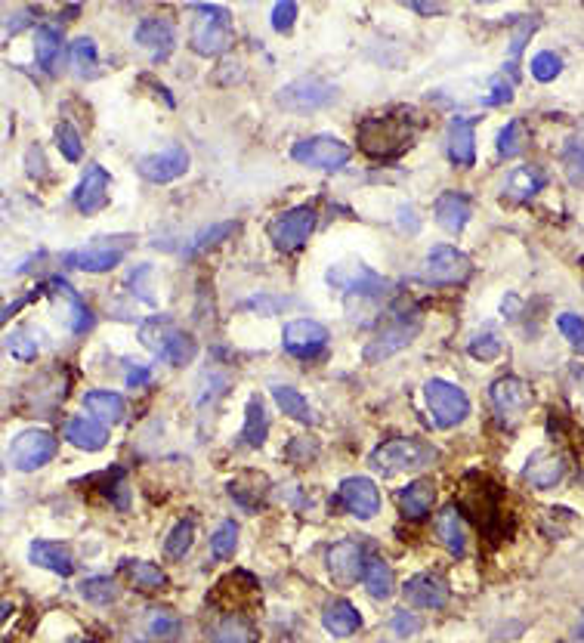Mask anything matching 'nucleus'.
<instances>
[{"label": "nucleus", "mask_w": 584, "mask_h": 643, "mask_svg": "<svg viewBox=\"0 0 584 643\" xmlns=\"http://www.w3.org/2000/svg\"><path fill=\"white\" fill-rule=\"evenodd\" d=\"M470 273H473V263H470V257L464 251L449 248V245H436L424 257V263L418 269V279L427 282V285H433V288H445V285L467 282Z\"/></svg>", "instance_id": "39448f33"}, {"label": "nucleus", "mask_w": 584, "mask_h": 643, "mask_svg": "<svg viewBox=\"0 0 584 643\" xmlns=\"http://www.w3.org/2000/svg\"><path fill=\"white\" fill-rule=\"evenodd\" d=\"M427 461H430V449L418 443V439H387V443L377 446L368 458V464L377 473H384V477H396L402 470H415Z\"/></svg>", "instance_id": "423d86ee"}, {"label": "nucleus", "mask_w": 584, "mask_h": 643, "mask_svg": "<svg viewBox=\"0 0 584 643\" xmlns=\"http://www.w3.org/2000/svg\"><path fill=\"white\" fill-rule=\"evenodd\" d=\"M489 396H492V409H495L498 421H501V424H510V427L520 424V418L532 409V402H535L532 387H529L523 378H513V375L498 378V381L492 384Z\"/></svg>", "instance_id": "9d476101"}, {"label": "nucleus", "mask_w": 584, "mask_h": 643, "mask_svg": "<svg viewBox=\"0 0 584 643\" xmlns=\"http://www.w3.org/2000/svg\"><path fill=\"white\" fill-rule=\"evenodd\" d=\"M84 409H87V415H93V421L106 424V427L124 421V399L112 390H87Z\"/></svg>", "instance_id": "bb28decb"}, {"label": "nucleus", "mask_w": 584, "mask_h": 643, "mask_svg": "<svg viewBox=\"0 0 584 643\" xmlns=\"http://www.w3.org/2000/svg\"><path fill=\"white\" fill-rule=\"evenodd\" d=\"M152 279V266H140V269H133V276H130V285L140 291V297L146 300V303H155V297H152V291L146 288V282Z\"/></svg>", "instance_id": "4d7b16f0"}, {"label": "nucleus", "mask_w": 584, "mask_h": 643, "mask_svg": "<svg viewBox=\"0 0 584 643\" xmlns=\"http://www.w3.org/2000/svg\"><path fill=\"white\" fill-rule=\"evenodd\" d=\"M65 439L72 446L84 449V452H99L102 446L109 443V430H106V424H99V421L72 418L65 424Z\"/></svg>", "instance_id": "cd10ccee"}, {"label": "nucleus", "mask_w": 584, "mask_h": 643, "mask_svg": "<svg viewBox=\"0 0 584 643\" xmlns=\"http://www.w3.org/2000/svg\"><path fill=\"white\" fill-rule=\"evenodd\" d=\"M232 229H235V223H232V220H223V223H217V226H211V229L198 232V239L192 242V254H204L208 248H217L223 239H229Z\"/></svg>", "instance_id": "de8ad7c7"}, {"label": "nucleus", "mask_w": 584, "mask_h": 643, "mask_svg": "<svg viewBox=\"0 0 584 643\" xmlns=\"http://www.w3.org/2000/svg\"><path fill=\"white\" fill-rule=\"evenodd\" d=\"M238 548V523L235 520H223L217 526V532L211 535V554L217 560H229Z\"/></svg>", "instance_id": "37998d69"}, {"label": "nucleus", "mask_w": 584, "mask_h": 643, "mask_svg": "<svg viewBox=\"0 0 584 643\" xmlns=\"http://www.w3.org/2000/svg\"><path fill=\"white\" fill-rule=\"evenodd\" d=\"M133 41L140 44L143 50H149V56L155 62H164L170 56V50H174V44H177L174 25H170L167 19H158V16H149V19H143L140 25H136Z\"/></svg>", "instance_id": "6ab92c4d"}, {"label": "nucleus", "mask_w": 584, "mask_h": 643, "mask_svg": "<svg viewBox=\"0 0 584 643\" xmlns=\"http://www.w3.org/2000/svg\"><path fill=\"white\" fill-rule=\"evenodd\" d=\"M28 560L34 566H41L47 572H56V575H72L75 572V557L72 551H68L65 545H59V541H31V548H28Z\"/></svg>", "instance_id": "412c9836"}, {"label": "nucleus", "mask_w": 584, "mask_h": 643, "mask_svg": "<svg viewBox=\"0 0 584 643\" xmlns=\"http://www.w3.org/2000/svg\"><path fill=\"white\" fill-rule=\"evenodd\" d=\"M362 582H365L368 594H371V597H377V600H390V597H393V591H396L393 569H390V563H387V560H381V557H368L365 572H362Z\"/></svg>", "instance_id": "7c9ffc66"}, {"label": "nucleus", "mask_w": 584, "mask_h": 643, "mask_svg": "<svg viewBox=\"0 0 584 643\" xmlns=\"http://www.w3.org/2000/svg\"><path fill=\"white\" fill-rule=\"evenodd\" d=\"M266 433H269L266 405H263L260 396H251L248 409H245V427H242V436H238V443L248 446V449H260L266 443Z\"/></svg>", "instance_id": "c85d7f7f"}, {"label": "nucleus", "mask_w": 584, "mask_h": 643, "mask_svg": "<svg viewBox=\"0 0 584 643\" xmlns=\"http://www.w3.org/2000/svg\"><path fill=\"white\" fill-rule=\"evenodd\" d=\"M452 591H449V582L442 579V575H433V572H421L415 579L405 582V600L418 609H442L449 603Z\"/></svg>", "instance_id": "f3484780"}, {"label": "nucleus", "mask_w": 584, "mask_h": 643, "mask_svg": "<svg viewBox=\"0 0 584 643\" xmlns=\"http://www.w3.org/2000/svg\"><path fill=\"white\" fill-rule=\"evenodd\" d=\"M180 328L170 322V316H152L140 325V341L143 347H149L155 356H164L167 344H170V337H174Z\"/></svg>", "instance_id": "2f4dec72"}, {"label": "nucleus", "mask_w": 584, "mask_h": 643, "mask_svg": "<svg viewBox=\"0 0 584 643\" xmlns=\"http://www.w3.org/2000/svg\"><path fill=\"white\" fill-rule=\"evenodd\" d=\"M56 458V436L47 433V430H22L19 436L10 439V449H7V461L28 473V470H38L44 467L47 461Z\"/></svg>", "instance_id": "6e6552de"}, {"label": "nucleus", "mask_w": 584, "mask_h": 643, "mask_svg": "<svg viewBox=\"0 0 584 643\" xmlns=\"http://www.w3.org/2000/svg\"><path fill=\"white\" fill-rule=\"evenodd\" d=\"M424 399H427V409L433 415V421L439 427H458L467 415H470V399L461 387L449 384V381H427L424 384Z\"/></svg>", "instance_id": "0eeeda50"}, {"label": "nucleus", "mask_w": 584, "mask_h": 643, "mask_svg": "<svg viewBox=\"0 0 584 643\" xmlns=\"http://www.w3.org/2000/svg\"><path fill=\"white\" fill-rule=\"evenodd\" d=\"M523 477H526L529 486H535V489H541V492L554 489V486H560L563 477H566V458H563L560 452H554V449H541V452H535V455L526 461Z\"/></svg>", "instance_id": "dca6fc26"}, {"label": "nucleus", "mask_w": 584, "mask_h": 643, "mask_svg": "<svg viewBox=\"0 0 584 643\" xmlns=\"http://www.w3.org/2000/svg\"><path fill=\"white\" fill-rule=\"evenodd\" d=\"M411 143V127L402 118H368L359 124V149L374 158H393Z\"/></svg>", "instance_id": "f03ea898"}, {"label": "nucleus", "mask_w": 584, "mask_h": 643, "mask_svg": "<svg viewBox=\"0 0 584 643\" xmlns=\"http://www.w3.org/2000/svg\"><path fill=\"white\" fill-rule=\"evenodd\" d=\"M31 13H16V16H10L7 19V35H16V31H22V22L28 19Z\"/></svg>", "instance_id": "052dcab7"}, {"label": "nucleus", "mask_w": 584, "mask_h": 643, "mask_svg": "<svg viewBox=\"0 0 584 643\" xmlns=\"http://www.w3.org/2000/svg\"><path fill=\"white\" fill-rule=\"evenodd\" d=\"M322 625L334 637H350L362 628V613L350 600H331L322 609Z\"/></svg>", "instance_id": "b1692460"}, {"label": "nucleus", "mask_w": 584, "mask_h": 643, "mask_svg": "<svg viewBox=\"0 0 584 643\" xmlns=\"http://www.w3.org/2000/svg\"><path fill=\"white\" fill-rule=\"evenodd\" d=\"M291 158L300 161V164H306V167L337 171V167H343V164L353 158V149L343 143V140H334V137H313V140H300L291 149Z\"/></svg>", "instance_id": "9b49d317"}, {"label": "nucleus", "mask_w": 584, "mask_h": 643, "mask_svg": "<svg viewBox=\"0 0 584 643\" xmlns=\"http://www.w3.org/2000/svg\"><path fill=\"white\" fill-rule=\"evenodd\" d=\"M418 328H421L418 310L408 307V303H396V307L390 310V322L365 347V362H384V359H390L393 353H399L411 341V337L418 334Z\"/></svg>", "instance_id": "f257e3e1"}, {"label": "nucleus", "mask_w": 584, "mask_h": 643, "mask_svg": "<svg viewBox=\"0 0 584 643\" xmlns=\"http://www.w3.org/2000/svg\"><path fill=\"white\" fill-rule=\"evenodd\" d=\"M535 22H520L517 28H513V44H510V72H517V59H520V53H523V47H526V41L535 35Z\"/></svg>", "instance_id": "864d4df0"}, {"label": "nucleus", "mask_w": 584, "mask_h": 643, "mask_svg": "<svg viewBox=\"0 0 584 643\" xmlns=\"http://www.w3.org/2000/svg\"><path fill=\"white\" fill-rule=\"evenodd\" d=\"M467 220H470V195L455 192V189L442 192L436 201V223L449 235H458V232H464Z\"/></svg>", "instance_id": "aec40b11"}, {"label": "nucleus", "mask_w": 584, "mask_h": 643, "mask_svg": "<svg viewBox=\"0 0 584 643\" xmlns=\"http://www.w3.org/2000/svg\"><path fill=\"white\" fill-rule=\"evenodd\" d=\"M436 532L442 538V545L449 548V554H455V557L467 554V532H464V517L458 511V504L442 507L436 517Z\"/></svg>", "instance_id": "a878e982"}, {"label": "nucleus", "mask_w": 584, "mask_h": 643, "mask_svg": "<svg viewBox=\"0 0 584 643\" xmlns=\"http://www.w3.org/2000/svg\"><path fill=\"white\" fill-rule=\"evenodd\" d=\"M272 396H276L279 409H282L288 418H294L297 424H313V412H309L306 396H300L294 387H282V384H276V387H272Z\"/></svg>", "instance_id": "e433bc0d"}, {"label": "nucleus", "mask_w": 584, "mask_h": 643, "mask_svg": "<svg viewBox=\"0 0 584 643\" xmlns=\"http://www.w3.org/2000/svg\"><path fill=\"white\" fill-rule=\"evenodd\" d=\"M337 498L340 504L347 507V511L359 520H371L377 511H381V492L377 486L368 480V477H350L343 480L340 489H337Z\"/></svg>", "instance_id": "2eb2a0df"}, {"label": "nucleus", "mask_w": 584, "mask_h": 643, "mask_svg": "<svg viewBox=\"0 0 584 643\" xmlns=\"http://www.w3.org/2000/svg\"><path fill=\"white\" fill-rule=\"evenodd\" d=\"M510 96H513L510 84L504 78H492V93H489L486 103L489 106H504V103H510Z\"/></svg>", "instance_id": "13d9d810"}, {"label": "nucleus", "mask_w": 584, "mask_h": 643, "mask_svg": "<svg viewBox=\"0 0 584 643\" xmlns=\"http://www.w3.org/2000/svg\"><path fill=\"white\" fill-rule=\"evenodd\" d=\"M433 501H436L433 480H415L399 492V507L408 520H424L433 511Z\"/></svg>", "instance_id": "393cba45"}, {"label": "nucleus", "mask_w": 584, "mask_h": 643, "mask_svg": "<svg viewBox=\"0 0 584 643\" xmlns=\"http://www.w3.org/2000/svg\"><path fill=\"white\" fill-rule=\"evenodd\" d=\"M146 631L152 640L158 643H174L183 631V622L180 616L174 613V609H167V606H149L146 609Z\"/></svg>", "instance_id": "c756f323"}, {"label": "nucleus", "mask_w": 584, "mask_h": 643, "mask_svg": "<svg viewBox=\"0 0 584 643\" xmlns=\"http://www.w3.org/2000/svg\"><path fill=\"white\" fill-rule=\"evenodd\" d=\"M195 356H198V344H195V337L189 331H177L174 337H170L167 350H164V359L170 365H189Z\"/></svg>", "instance_id": "a19ab883"}, {"label": "nucleus", "mask_w": 584, "mask_h": 643, "mask_svg": "<svg viewBox=\"0 0 584 643\" xmlns=\"http://www.w3.org/2000/svg\"><path fill=\"white\" fill-rule=\"evenodd\" d=\"M282 344L297 359L319 356L322 347L328 344V328L322 322H313V319H294L282 331Z\"/></svg>", "instance_id": "f8f14e48"}, {"label": "nucleus", "mask_w": 584, "mask_h": 643, "mask_svg": "<svg viewBox=\"0 0 584 643\" xmlns=\"http://www.w3.org/2000/svg\"><path fill=\"white\" fill-rule=\"evenodd\" d=\"M81 594L93 606H109V603L118 600L121 588H118V582L112 579V575H93V579L81 582Z\"/></svg>", "instance_id": "4c0bfd02"}, {"label": "nucleus", "mask_w": 584, "mask_h": 643, "mask_svg": "<svg viewBox=\"0 0 584 643\" xmlns=\"http://www.w3.org/2000/svg\"><path fill=\"white\" fill-rule=\"evenodd\" d=\"M411 10H418V13H424V16H433V13H442V7L439 4H418V0H411L408 4Z\"/></svg>", "instance_id": "680f3d73"}, {"label": "nucleus", "mask_w": 584, "mask_h": 643, "mask_svg": "<svg viewBox=\"0 0 584 643\" xmlns=\"http://www.w3.org/2000/svg\"><path fill=\"white\" fill-rule=\"evenodd\" d=\"M106 198H109V171L102 164H90L78 189L72 192V201H75V208L81 214H96L102 205H106Z\"/></svg>", "instance_id": "a211bd4d"}, {"label": "nucleus", "mask_w": 584, "mask_h": 643, "mask_svg": "<svg viewBox=\"0 0 584 643\" xmlns=\"http://www.w3.org/2000/svg\"><path fill=\"white\" fill-rule=\"evenodd\" d=\"M198 16L192 28V50L198 56H220L232 44V16L226 7H192Z\"/></svg>", "instance_id": "20e7f679"}, {"label": "nucleus", "mask_w": 584, "mask_h": 643, "mask_svg": "<svg viewBox=\"0 0 584 643\" xmlns=\"http://www.w3.org/2000/svg\"><path fill=\"white\" fill-rule=\"evenodd\" d=\"M72 62H75L78 75H84V78L96 75L99 53H96V44H93V38H78V41H72Z\"/></svg>", "instance_id": "c03bdc74"}, {"label": "nucleus", "mask_w": 584, "mask_h": 643, "mask_svg": "<svg viewBox=\"0 0 584 643\" xmlns=\"http://www.w3.org/2000/svg\"><path fill=\"white\" fill-rule=\"evenodd\" d=\"M121 257H124L121 248H81L65 254L62 263L68 269H78V273H109V269L121 263Z\"/></svg>", "instance_id": "4be33fe9"}, {"label": "nucleus", "mask_w": 584, "mask_h": 643, "mask_svg": "<svg viewBox=\"0 0 584 643\" xmlns=\"http://www.w3.org/2000/svg\"><path fill=\"white\" fill-rule=\"evenodd\" d=\"M544 183H547V177L541 174V167H517V171L507 177L504 192L513 195L517 201H526V198L538 195L544 189Z\"/></svg>", "instance_id": "473e14b6"}, {"label": "nucleus", "mask_w": 584, "mask_h": 643, "mask_svg": "<svg viewBox=\"0 0 584 643\" xmlns=\"http://www.w3.org/2000/svg\"><path fill=\"white\" fill-rule=\"evenodd\" d=\"M149 183H174L177 177H183L189 171V152L183 146H167L155 155H146L136 164Z\"/></svg>", "instance_id": "ddd939ff"}, {"label": "nucleus", "mask_w": 584, "mask_h": 643, "mask_svg": "<svg viewBox=\"0 0 584 643\" xmlns=\"http://www.w3.org/2000/svg\"><path fill=\"white\" fill-rule=\"evenodd\" d=\"M149 378H152V375H149V368H143V365H140V368H130L127 384H130V387H143Z\"/></svg>", "instance_id": "bf43d9fd"}, {"label": "nucleus", "mask_w": 584, "mask_h": 643, "mask_svg": "<svg viewBox=\"0 0 584 643\" xmlns=\"http://www.w3.org/2000/svg\"><path fill=\"white\" fill-rule=\"evenodd\" d=\"M211 643H254V625L245 616H223L211 628Z\"/></svg>", "instance_id": "72a5a7b5"}, {"label": "nucleus", "mask_w": 584, "mask_h": 643, "mask_svg": "<svg viewBox=\"0 0 584 643\" xmlns=\"http://www.w3.org/2000/svg\"><path fill=\"white\" fill-rule=\"evenodd\" d=\"M127 575H130V582L136 588H164L167 585V575L155 566V563H143V560H136V563H127Z\"/></svg>", "instance_id": "79ce46f5"}, {"label": "nucleus", "mask_w": 584, "mask_h": 643, "mask_svg": "<svg viewBox=\"0 0 584 643\" xmlns=\"http://www.w3.org/2000/svg\"><path fill=\"white\" fill-rule=\"evenodd\" d=\"M575 637H578V640H584V619L578 622V628H575Z\"/></svg>", "instance_id": "e2e57ef3"}, {"label": "nucleus", "mask_w": 584, "mask_h": 643, "mask_svg": "<svg viewBox=\"0 0 584 643\" xmlns=\"http://www.w3.org/2000/svg\"><path fill=\"white\" fill-rule=\"evenodd\" d=\"M78 643H87V640H78Z\"/></svg>", "instance_id": "0e129e2a"}, {"label": "nucleus", "mask_w": 584, "mask_h": 643, "mask_svg": "<svg viewBox=\"0 0 584 643\" xmlns=\"http://www.w3.org/2000/svg\"><path fill=\"white\" fill-rule=\"evenodd\" d=\"M560 72H563V59L557 53L541 50L538 56H532V75H535V81L547 84V81H554Z\"/></svg>", "instance_id": "49530a36"}, {"label": "nucleus", "mask_w": 584, "mask_h": 643, "mask_svg": "<svg viewBox=\"0 0 584 643\" xmlns=\"http://www.w3.org/2000/svg\"><path fill=\"white\" fill-rule=\"evenodd\" d=\"M467 353L479 362H492L501 356V341L492 334V331H483V334H476L473 341L467 344Z\"/></svg>", "instance_id": "09e8293b"}, {"label": "nucleus", "mask_w": 584, "mask_h": 643, "mask_svg": "<svg viewBox=\"0 0 584 643\" xmlns=\"http://www.w3.org/2000/svg\"><path fill=\"white\" fill-rule=\"evenodd\" d=\"M294 19H297L294 0H279V4L272 7V28H276V31H291Z\"/></svg>", "instance_id": "5fc2aeb1"}, {"label": "nucleus", "mask_w": 584, "mask_h": 643, "mask_svg": "<svg viewBox=\"0 0 584 643\" xmlns=\"http://www.w3.org/2000/svg\"><path fill=\"white\" fill-rule=\"evenodd\" d=\"M62 291H65V297H68V307H72V331L75 334H84L90 325H93V313L84 307V303L78 300V294L68 288V285H62Z\"/></svg>", "instance_id": "603ef678"}, {"label": "nucleus", "mask_w": 584, "mask_h": 643, "mask_svg": "<svg viewBox=\"0 0 584 643\" xmlns=\"http://www.w3.org/2000/svg\"><path fill=\"white\" fill-rule=\"evenodd\" d=\"M59 53H62V35L53 25H38V31H34V56H38V62L47 72L56 69Z\"/></svg>", "instance_id": "f704fd0d"}, {"label": "nucleus", "mask_w": 584, "mask_h": 643, "mask_svg": "<svg viewBox=\"0 0 584 643\" xmlns=\"http://www.w3.org/2000/svg\"><path fill=\"white\" fill-rule=\"evenodd\" d=\"M192 541H195V520L192 517H183L177 520V526L167 532L164 538V554L170 560H183L189 551H192Z\"/></svg>", "instance_id": "c9c22d12"}, {"label": "nucleus", "mask_w": 584, "mask_h": 643, "mask_svg": "<svg viewBox=\"0 0 584 643\" xmlns=\"http://www.w3.org/2000/svg\"><path fill=\"white\" fill-rule=\"evenodd\" d=\"M7 353L22 362H31V359H38V341H34L28 331H13V334H7Z\"/></svg>", "instance_id": "8fccbe9b"}, {"label": "nucleus", "mask_w": 584, "mask_h": 643, "mask_svg": "<svg viewBox=\"0 0 584 643\" xmlns=\"http://www.w3.org/2000/svg\"><path fill=\"white\" fill-rule=\"evenodd\" d=\"M445 149H449L452 164L470 167V164L476 161V133H473V121L455 118V121L449 124V133H445Z\"/></svg>", "instance_id": "5701e85b"}, {"label": "nucleus", "mask_w": 584, "mask_h": 643, "mask_svg": "<svg viewBox=\"0 0 584 643\" xmlns=\"http://www.w3.org/2000/svg\"><path fill=\"white\" fill-rule=\"evenodd\" d=\"M334 103H337V90L322 78H297L276 93V106L294 115H316Z\"/></svg>", "instance_id": "7ed1b4c3"}, {"label": "nucleus", "mask_w": 584, "mask_h": 643, "mask_svg": "<svg viewBox=\"0 0 584 643\" xmlns=\"http://www.w3.org/2000/svg\"><path fill=\"white\" fill-rule=\"evenodd\" d=\"M557 328H560V334L566 337V341H569L578 353H584V319H581V316H575V313H560V316H557Z\"/></svg>", "instance_id": "3c124183"}, {"label": "nucleus", "mask_w": 584, "mask_h": 643, "mask_svg": "<svg viewBox=\"0 0 584 643\" xmlns=\"http://www.w3.org/2000/svg\"><path fill=\"white\" fill-rule=\"evenodd\" d=\"M365 545L356 538H343L337 541V545L328 548V572L334 575V579L340 585H353L359 582V575L365 572Z\"/></svg>", "instance_id": "4468645a"}, {"label": "nucleus", "mask_w": 584, "mask_h": 643, "mask_svg": "<svg viewBox=\"0 0 584 643\" xmlns=\"http://www.w3.org/2000/svg\"><path fill=\"white\" fill-rule=\"evenodd\" d=\"M526 149H529V130H526V124L523 121H510L501 130V137H498V155L501 158H517Z\"/></svg>", "instance_id": "ea45409f"}, {"label": "nucleus", "mask_w": 584, "mask_h": 643, "mask_svg": "<svg viewBox=\"0 0 584 643\" xmlns=\"http://www.w3.org/2000/svg\"><path fill=\"white\" fill-rule=\"evenodd\" d=\"M56 143H59V152L65 155V161H81L84 143H81V133L75 130L72 121H59V127H56Z\"/></svg>", "instance_id": "a18cd8bd"}, {"label": "nucleus", "mask_w": 584, "mask_h": 643, "mask_svg": "<svg viewBox=\"0 0 584 643\" xmlns=\"http://www.w3.org/2000/svg\"><path fill=\"white\" fill-rule=\"evenodd\" d=\"M316 223H319L316 208H309V205L291 208L269 223V239L279 251H300L309 235H313Z\"/></svg>", "instance_id": "1a4fd4ad"}, {"label": "nucleus", "mask_w": 584, "mask_h": 643, "mask_svg": "<svg viewBox=\"0 0 584 643\" xmlns=\"http://www.w3.org/2000/svg\"><path fill=\"white\" fill-rule=\"evenodd\" d=\"M563 171L572 189H584V140L572 137L563 149Z\"/></svg>", "instance_id": "58836bf2"}, {"label": "nucleus", "mask_w": 584, "mask_h": 643, "mask_svg": "<svg viewBox=\"0 0 584 643\" xmlns=\"http://www.w3.org/2000/svg\"><path fill=\"white\" fill-rule=\"evenodd\" d=\"M390 625H393V631H396L399 637H411V634H418V631H421L418 616H415V613H408V609H396L393 619H390Z\"/></svg>", "instance_id": "6e6d98bb"}]
</instances>
